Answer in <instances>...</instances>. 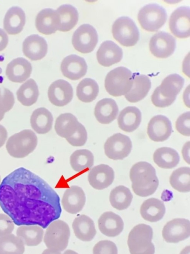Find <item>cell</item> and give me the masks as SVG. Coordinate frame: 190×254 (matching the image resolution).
<instances>
[{"mask_svg": "<svg viewBox=\"0 0 190 254\" xmlns=\"http://www.w3.org/2000/svg\"><path fill=\"white\" fill-rule=\"evenodd\" d=\"M60 197L43 179L20 167L9 173L0 185V206L17 225L21 220L44 223L61 212Z\"/></svg>", "mask_w": 190, "mask_h": 254, "instance_id": "cell-1", "label": "cell"}, {"mask_svg": "<svg viewBox=\"0 0 190 254\" xmlns=\"http://www.w3.org/2000/svg\"><path fill=\"white\" fill-rule=\"evenodd\" d=\"M133 192L141 197L153 194L159 186L155 168L149 163L140 161L134 164L129 172Z\"/></svg>", "mask_w": 190, "mask_h": 254, "instance_id": "cell-2", "label": "cell"}, {"mask_svg": "<svg viewBox=\"0 0 190 254\" xmlns=\"http://www.w3.org/2000/svg\"><path fill=\"white\" fill-rule=\"evenodd\" d=\"M184 84V79L178 74H172L165 77L157 87L151 96L153 104L159 108L170 106L175 101Z\"/></svg>", "mask_w": 190, "mask_h": 254, "instance_id": "cell-3", "label": "cell"}, {"mask_svg": "<svg viewBox=\"0 0 190 254\" xmlns=\"http://www.w3.org/2000/svg\"><path fill=\"white\" fill-rule=\"evenodd\" d=\"M152 228L148 225L139 224L129 232L127 244L130 254H154L155 246L152 243Z\"/></svg>", "mask_w": 190, "mask_h": 254, "instance_id": "cell-4", "label": "cell"}, {"mask_svg": "<svg viewBox=\"0 0 190 254\" xmlns=\"http://www.w3.org/2000/svg\"><path fill=\"white\" fill-rule=\"evenodd\" d=\"M37 144L38 138L35 132L25 129L10 136L5 147L7 152L12 157L23 158L31 153Z\"/></svg>", "mask_w": 190, "mask_h": 254, "instance_id": "cell-5", "label": "cell"}, {"mask_svg": "<svg viewBox=\"0 0 190 254\" xmlns=\"http://www.w3.org/2000/svg\"><path fill=\"white\" fill-rule=\"evenodd\" d=\"M134 76L128 68L118 67L109 71L105 79L107 92L114 97L126 94L131 89Z\"/></svg>", "mask_w": 190, "mask_h": 254, "instance_id": "cell-6", "label": "cell"}, {"mask_svg": "<svg viewBox=\"0 0 190 254\" xmlns=\"http://www.w3.org/2000/svg\"><path fill=\"white\" fill-rule=\"evenodd\" d=\"M70 236L68 225L64 221L58 219L47 227L44 235V242L47 248L62 252L66 248Z\"/></svg>", "mask_w": 190, "mask_h": 254, "instance_id": "cell-7", "label": "cell"}, {"mask_svg": "<svg viewBox=\"0 0 190 254\" xmlns=\"http://www.w3.org/2000/svg\"><path fill=\"white\" fill-rule=\"evenodd\" d=\"M112 33L114 38L125 47L134 46L139 38L136 24L127 16H122L115 20L112 25Z\"/></svg>", "mask_w": 190, "mask_h": 254, "instance_id": "cell-8", "label": "cell"}, {"mask_svg": "<svg viewBox=\"0 0 190 254\" xmlns=\"http://www.w3.org/2000/svg\"><path fill=\"white\" fill-rule=\"evenodd\" d=\"M167 17L165 9L156 3L144 6L137 15V19L142 28L149 32L158 31L165 23Z\"/></svg>", "mask_w": 190, "mask_h": 254, "instance_id": "cell-9", "label": "cell"}, {"mask_svg": "<svg viewBox=\"0 0 190 254\" xmlns=\"http://www.w3.org/2000/svg\"><path fill=\"white\" fill-rule=\"evenodd\" d=\"M98 40V34L94 27L89 24H83L74 32L71 42L76 51L87 54L94 50Z\"/></svg>", "mask_w": 190, "mask_h": 254, "instance_id": "cell-10", "label": "cell"}, {"mask_svg": "<svg viewBox=\"0 0 190 254\" xmlns=\"http://www.w3.org/2000/svg\"><path fill=\"white\" fill-rule=\"evenodd\" d=\"M104 148L109 158L114 160H123L130 153L132 143L128 136L117 133L106 140Z\"/></svg>", "mask_w": 190, "mask_h": 254, "instance_id": "cell-11", "label": "cell"}, {"mask_svg": "<svg viewBox=\"0 0 190 254\" xmlns=\"http://www.w3.org/2000/svg\"><path fill=\"white\" fill-rule=\"evenodd\" d=\"M149 50L155 57L166 59L171 56L176 48V40L169 33L159 31L151 38Z\"/></svg>", "mask_w": 190, "mask_h": 254, "instance_id": "cell-12", "label": "cell"}, {"mask_svg": "<svg viewBox=\"0 0 190 254\" xmlns=\"http://www.w3.org/2000/svg\"><path fill=\"white\" fill-rule=\"evenodd\" d=\"M162 237L169 243H177L190 237V223L188 219L175 218L168 222L164 226Z\"/></svg>", "mask_w": 190, "mask_h": 254, "instance_id": "cell-13", "label": "cell"}, {"mask_svg": "<svg viewBox=\"0 0 190 254\" xmlns=\"http://www.w3.org/2000/svg\"><path fill=\"white\" fill-rule=\"evenodd\" d=\"M169 29L172 33L179 38L190 36V8L181 6L171 14L169 21Z\"/></svg>", "mask_w": 190, "mask_h": 254, "instance_id": "cell-14", "label": "cell"}, {"mask_svg": "<svg viewBox=\"0 0 190 254\" xmlns=\"http://www.w3.org/2000/svg\"><path fill=\"white\" fill-rule=\"evenodd\" d=\"M73 94L71 85L63 79L54 81L48 90L49 101L57 107H63L70 103L72 99Z\"/></svg>", "mask_w": 190, "mask_h": 254, "instance_id": "cell-15", "label": "cell"}, {"mask_svg": "<svg viewBox=\"0 0 190 254\" xmlns=\"http://www.w3.org/2000/svg\"><path fill=\"white\" fill-rule=\"evenodd\" d=\"M172 132L171 121L165 116L159 115L149 121L147 128L149 138L155 142H162L169 138Z\"/></svg>", "mask_w": 190, "mask_h": 254, "instance_id": "cell-16", "label": "cell"}, {"mask_svg": "<svg viewBox=\"0 0 190 254\" xmlns=\"http://www.w3.org/2000/svg\"><path fill=\"white\" fill-rule=\"evenodd\" d=\"M86 202V196L82 189L77 186H72L64 192L61 203L64 210L71 214L79 212Z\"/></svg>", "mask_w": 190, "mask_h": 254, "instance_id": "cell-17", "label": "cell"}, {"mask_svg": "<svg viewBox=\"0 0 190 254\" xmlns=\"http://www.w3.org/2000/svg\"><path fill=\"white\" fill-rule=\"evenodd\" d=\"M61 70L64 76L76 80L86 74L87 65L83 58L76 55H70L63 60Z\"/></svg>", "mask_w": 190, "mask_h": 254, "instance_id": "cell-18", "label": "cell"}, {"mask_svg": "<svg viewBox=\"0 0 190 254\" xmlns=\"http://www.w3.org/2000/svg\"><path fill=\"white\" fill-rule=\"evenodd\" d=\"M113 169L106 164H100L92 168L88 175V180L94 189L101 190L108 188L114 181Z\"/></svg>", "mask_w": 190, "mask_h": 254, "instance_id": "cell-19", "label": "cell"}, {"mask_svg": "<svg viewBox=\"0 0 190 254\" xmlns=\"http://www.w3.org/2000/svg\"><path fill=\"white\" fill-rule=\"evenodd\" d=\"M60 17L57 11L51 8L41 10L37 15L35 25L37 30L44 35L55 33L59 28Z\"/></svg>", "mask_w": 190, "mask_h": 254, "instance_id": "cell-20", "label": "cell"}, {"mask_svg": "<svg viewBox=\"0 0 190 254\" xmlns=\"http://www.w3.org/2000/svg\"><path fill=\"white\" fill-rule=\"evenodd\" d=\"M123 56L122 49L114 42L109 40L103 42L96 53L98 62L105 67L120 62Z\"/></svg>", "mask_w": 190, "mask_h": 254, "instance_id": "cell-21", "label": "cell"}, {"mask_svg": "<svg viewBox=\"0 0 190 254\" xmlns=\"http://www.w3.org/2000/svg\"><path fill=\"white\" fill-rule=\"evenodd\" d=\"M22 51L24 56L31 61L40 60L47 54V43L43 37L33 34L26 38L23 41Z\"/></svg>", "mask_w": 190, "mask_h": 254, "instance_id": "cell-22", "label": "cell"}, {"mask_svg": "<svg viewBox=\"0 0 190 254\" xmlns=\"http://www.w3.org/2000/svg\"><path fill=\"white\" fill-rule=\"evenodd\" d=\"M98 225L103 234L107 237H115L123 231L124 223L120 216L113 212L107 211L100 216Z\"/></svg>", "mask_w": 190, "mask_h": 254, "instance_id": "cell-23", "label": "cell"}, {"mask_svg": "<svg viewBox=\"0 0 190 254\" xmlns=\"http://www.w3.org/2000/svg\"><path fill=\"white\" fill-rule=\"evenodd\" d=\"M32 70L30 63L25 59L20 57L13 59L8 64L5 74L11 81L21 83L30 77Z\"/></svg>", "mask_w": 190, "mask_h": 254, "instance_id": "cell-24", "label": "cell"}, {"mask_svg": "<svg viewBox=\"0 0 190 254\" xmlns=\"http://www.w3.org/2000/svg\"><path fill=\"white\" fill-rule=\"evenodd\" d=\"M76 237L83 242H90L96 234L94 222L89 216L82 214L76 217L72 224Z\"/></svg>", "mask_w": 190, "mask_h": 254, "instance_id": "cell-25", "label": "cell"}, {"mask_svg": "<svg viewBox=\"0 0 190 254\" xmlns=\"http://www.w3.org/2000/svg\"><path fill=\"white\" fill-rule=\"evenodd\" d=\"M118 112V106L115 100L104 98L97 103L94 114L99 123L107 125L116 119Z\"/></svg>", "mask_w": 190, "mask_h": 254, "instance_id": "cell-26", "label": "cell"}, {"mask_svg": "<svg viewBox=\"0 0 190 254\" xmlns=\"http://www.w3.org/2000/svg\"><path fill=\"white\" fill-rule=\"evenodd\" d=\"M117 121L119 127L122 130L132 132L138 127L141 123V113L136 107H127L120 113Z\"/></svg>", "mask_w": 190, "mask_h": 254, "instance_id": "cell-27", "label": "cell"}, {"mask_svg": "<svg viewBox=\"0 0 190 254\" xmlns=\"http://www.w3.org/2000/svg\"><path fill=\"white\" fill-rule=\"evenodd\" d=\"M25 23V14L18 6H12L6 12L3 19V28L10 35H16L23 30Z\"/></svg>", "mask_w": 190, "mask_h": 254, "instance_id": "cell-28", "label": "cell"}, {"mask_svg": "<svg viewBox=\"0 0 190 254\" xmlns=\"http://www.w3.org/2000/svg\"><path fill=\"white\" fill-rule=\"evenodd\" d=\"M32 128L37 133L44 134L49 132L52 128L53 117L46 108L41 107L35 110L30 117Z\"/></svg>", "mask_w": 190, "mask_h": 254, "instance_id": "cell-29", "label": "cell"}, {"mask_svg": "<svg viewBox=\"0 0 190 254\" xmlns=\"http://www.w3.org/2000/svg\"><path fill=\"white\" fill-rule=\"evenodd\" d=\"M166 212L164 202L155 198H148L142 203L140 213L145 220L156 222L163 218Z\"/></svg>", "mask_w": 190, "mask_h": 254, "instance_id": "cell-30", "label": "cell"}, {"mask_svg": "<svg viewBox=\"0 0 190 254\" xmlns=\"http://www.w3.org/2000/svg\"><path fill=\"white\" fill-rule=\"evenodd\" d=\"M151 86V81L147 76L137 75L134 77L130 90L125 95V97L131 103L140 101L147 95Z\"/></svg>", "mask_w": 190, "mask_h": 254, "instance_id": "cell-31", "label": "cell"}, {"mask_svg": "<svg viewBox=\"0 0 190 254\" xmlns=\"http://www.w3.org/2000/svg\"><path fill=\"white\" fill-rule=\"evenodd\" d=\"M43 229L37 225H23L18 227L16 236L29 247H34L39 245L44 238Z\"/></svg>", "mask_w": 190, "mask_h": 254, "instance_id": "cell-32", "label": "cell"}, {"mask_svg": "<svg viewBox=\"0 0 190 254\" xmlns=\"http://www.w3.org/2000/svg\"><path fill=\"white\" fill-rule=\"evenodd\" d=\"M79 123L77 118L71 113H63L56 119L55 130L59 136L66 139L76 131Z\"/></svg>", "mask_w": 190, "mask_h": 254, "instance_id": "cell-33", "label": "cell"}, {"mask_svg": "<svg viewBox=\"0 0 190 254\" xmlns=\"http://www.w3.org/2000/svg\"><path fill=\"white\" fill-rule=\"evenodd\" d=\"M153 161L160 168L172 169L179 164L180 156L174 149L163 147L157 149L153 155Z\"/></svg>", "mask_w": 190, "mask_h": 254, "instance_id": "cell-34", "label": "cell"}, {"mask_svg": "<svg viewBox=\"0 0 190 254\" xmlns=\"http://www.w3.org/2000/svg\"><path fill=\"white\" fill-rule=\"evenodd\" d=\"M60 17V26L58 30L67 32L73 29L78 20V13L74 6L70 4H63L57 9Z\"/></svg>", "mask_w": 190, "mask_h": 254, "instance_id": "cell-35", "label": "cell"}, {"mask_svg": "<svg viewBox=\"0 0 190 254\" xmlns=\"http://www.w3.org/2000/svg\"><path fill=\"white\" fill-rule=\"evenodd\" d=\"M39 95L38 87L33 79L23 83L16 92L18 101L23 106H30L35 104Z\"/></svg>", "mask_w": 190, "mask_h": 254, "instance_id": "cell-36", "label": "cell"}, {"mask_svg": "<svg viewBox=\"0 0 190 254\" xmlns=\"http://www.w3.org/2000/svg\"><path fill=\"white\" fill-rule=\"evenodd\" d=\"M133 195L130 190L123 185L115 187L110 192L109 200L111 205L118 210L127 208L131 204Z\"/></svg>", "mask_w": 190, "mask_h": 254, "instance_id": "cell-37", "label": "cell"}, {"mask_svg": "<svg viewBox=\"0 0 190 254\" xmlns=\"http://www.w3.org/2000/svg\"><path fill=\"white\" fill-rule=\"evenodd\" d=\"M93 153L87 149H79L74 151L70 156L69 162L72 169L76 172L89 169L94 164Z\"/></svg>", "mask_w": 190, "mask_h": 254, "instance_id": "cell-38", "label": "cell"}, {"mask_svg": "<svg viewBox=\"0 0 190 254\" xmlns=\"http://www.w3.org/2000/svg\"><path fill=\"white\" fill-rule=\"evenodd\" d=\"M99 93V86L93 79L86 78L80 81L76 88L78 99L84 103L94 101Z\"/></svg>", "mask_w": 190, "mask_h": 254, "instance_id": "cell-39", "label": "cell"}, {"mask_svg": "<svg viewBox=\"0 0 190 254\" xmlns=\"http://www.w3.org/2000/svg\"><path fill=\"white\" fill-rule=\"evenodd\" d=\"M169 182L172 187L181 192H189L190 190V169L183 167L174 170L171 175Z\"/></svg>", "mask_w": 190, "mask_h": 254, "instance_id": "cell-40", "label": "cell"}, {"mask_svg": "<svg viewBox=\"0 0 190 254\" xmlns=\"http://www.w3.org/2000/svg\"><path fill=\"white\" fill-rule=\"evenodd\" d=\"M25 245L17 236L10 234L0 237V254H23Z\"/></svg>", "mask_w": 190, "mask_h": 254, "instance_id": "cell-41", "label": "cell"}, {"mask_svg": "<svg viewBox=\"0 0 190 254\" xmlns=\"http://www.w3.org/2000/svg\"><path fill=\"white\" fill-rule=\"evenodd\" d=\"M15 102L13 93L8 89L0 88V121L6 112L10 111Z\"/></svg>", "mask_w": 190, "mask_h": 254, "instance_id": "cell-42", "label": "cell"}, {"mask_svg": "<svg viewBox=\"0 0 190 254\" xmlns=\"http://www.w3.org/2000/svg\"><path fill=\"white\" fill-rule=\"evenodd\" d=\"M73 146H82L87 140V132L84 126L79 123L76 131L69 137L65 139Z\"/></svg>", "mask_w": 190, "mask_h": 254, "instance_id": "cell-43", "label": "cell"}, {"mask_svg": "<svg viewBox=\"0 0 190 254\" xmlns=\"http://www.w3.org/2000/svg\"><path fill=\"white\" fill-rule=\"evenodd\" d=\"M93 254H118V249L112 241L101 240L94 245Z\"/></svg>", "mask_w": 190, "mask_h": 254, "instance_id": "cell-44", "label": "cell"}, {"mask_svg": "<svg viewBox=\"0 0 190 254\" xmlns=\"http://www.w3.org/2000/svg\"><path fill=\"white\" fill-rule=\"evenodd\" d=\"M190 113L187 112L181 115L176 122V128L181 134L189 136L190 135Z\"/></svg>", "mask_w": 190, "mask_h": 254, "instance_id": "cell-45", "label": "cell"}, {"mask_svg": "<svg viewBox=\"0 0 190 254\" xmlns=\"http://www.w3.org/2000/svg\"><path fill=\"white\" fill-rule=\"evenodd\" d=\"M14 229V224L10 217L0 213V237L11 234Z\"/></svg>", "mask_w": 190, "mask_h": 254, "instance_id": "cell-46", "label": "cell"}, {"mask_svg": "<svg viewBox=\"0 0 190 254\" xmlns=\"http://www.w3.org/2000/svg\"><path fill=\"white\" fill-rule=\"evenodd\" d=\"M8 42V38L7 34L3 29L0 28V52L6 47Z\"/></svg>", "mask_w": 190, "mask_h": 254, "instance_id": "cell-47", "label": "cell"}, {"mask_svg": "<svg viewBox=\"0 0 190 254\" xmlns=\"http://www.w3.org/2000/svg\"><path fill=\"white\" fill-rule=\"evenodd\" d=\"M182 155L185 161L190 164V141L186 142L182 150Z\"/></svg>", "mask_w": 190, "mask_h": 254, "instance_id": "cell-48", "label": "cell"}, {"mask_svg": "<svg viewBox=\"0 0 190 254\" xmlns=\"http://www.w3.org/2000/svg\"><path fill=\"white\" fill-rule=\"evenodd\" d=\"M7 138V131L5 127L0 125V148L5 143Z\"/></svg>", "mask_w": 190, "mask_h": 254, "instance_id": "cell-49", "label": "cell"}, {"mask_svg": "<svg viewBox=\"0 0 190 254\" xmlns=\"http://www.w3.org/2000/svg\"><path fill=\"white\" fill-rule=\"evenodd\" d=\"M41 254H62L61 252L47 248Z\"/></svg>", "mask_w": 190, "mask_h": 254, "instance_id": "cell-50", "label": "cell"}, {"mask_svg": "<svg viewBox=\"0 0 190 254\" xmlns=\"http://www.w3.org/2000/svg\"><path fill=\"white\" fill-rule=\"evenodd\" d=\"M190 246L186 247L181 251L180 254H190Z\"/></svg>", "mask_w": 190, "mask_h": 254, "instance_id": "cell-51", "label": "cell"}, {"mask_svg": "<svg viewBox=\"0 0 190 254\" xmlns=\"http://www.w3.org/2000/svg\"><path fill=\"white\" fill-rule=\"evenodd\" d=\"M63 254H78L76 252L71 250H67L64 252Z\"/></svg>", "mask_w": 190, "mask_h": 254, "instance_id": "cell-52", "label": "cell"}, {"mask_svg": "<svg viewBox=\"0 0 190 254\" xmlns=\"http://www.w3.org/2000/svg\"><path fill=\"white\" fill-rule=\"evenodd\" d=\"M0 183H1V178H0Z\"/></svg>", "mask_w": 190, "mask_h": 254, "instance_id": "cell-53", "label": "cell"}]
</instances>
